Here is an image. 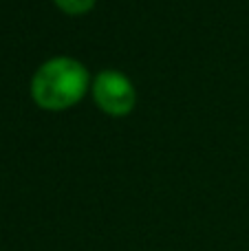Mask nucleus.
<instances>
[{
	"label": "nucleus",
	"mask_w": 249,
	"mask_h": 251,
	"mask_svg": "<svg viewBox=\"0 0 249 251\" xmlns=\"http://www.w3.org/2000/svg\"><path fill=\"white\" fill-rule=\"evenodd\" d=\"M93 79L79 60L57 55L42 62L31 77V100L42 110L60 113L86 97Z\"/></svg>",
	"instance_id": "nucleus-1"
},
{
	"label": "nucleus",
	"mask_w": 249,
	"mask_h": 251,
	"mask_svg": "<svg viewBox=\"0 0 249 251\" xmlns=\"http://www.w3.org/2000/svg\"><path fill=\"white\" fill-rule=\"evenodd\" d=\"M93 101L101 113L110 117H126L137 106V88L122 71L106 69L93 77L91 84Z\"/></svg>",
	"instance_id": "nucleus-2"
},
{
	"label": "nucleus",
	"mask_w": 249,
	"mask_h": 251,
	"mask_svg": "<svg viewBox=\"0 0 249 251\" xmlns=\"http://www.w3.org/2000/svg\"><path fill=\"white\" fill-rule=\"evenodd\" d=\"M95 2L97 0H53V4L66 16H84L95 7Z\"/></svg>",
	"instance_id": "nucleus-3"
}]
</instances>
